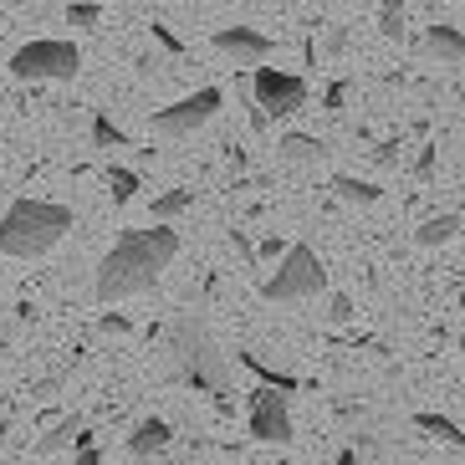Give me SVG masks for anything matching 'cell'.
Returning a JSON list of instances; mask_svg holds the SVG:
<instances>
[{"label":"cell","instance_id":"14","mask_svg":"<svg viewBox=\"0 0 465 465\" xmlns=\"http://www.w3.org/2000/svg\"><path fill=\"white\" fill-rule=\"evenodd\" d=\"M455 235H460V215H455V210H445V215L424 220L420 231H414V241H420V246H450Z\"/></svg>","mask_w":465,"mask_h":465},{"label":"cell","instance_id":"2","mask_svg":"<svg viewBox=\"0 0 465 465\" xmlns=\"http://www.w3.org/2000/svg\"><path fill=\"white\" fill-rule=\"evenodd\" d=\"M67 205H52V200H15L5 215H0V256H15V261H36L72 231Z\"/></svg>","mask_w":465,"mask_h":465},{"label":"cell","instance_id":"31","mask_svg":"<svg viewBox=\"0 0 465 465\" xmlns=\"http://www.w3.org/2000/svg\"><path fill=\"white\" fill-rule=\"evenodd\" d=\"M312 5H342V0H312Z\"/></svg>","mask_w":465,"mask_h":465},{"label":"cell","instance_id":"27","mask_svg":"<svg viewBox=\"0 0 465 465\" xmlns=\"http://www.w3.org/2000/svg\"><path fill=\"white\" fill-rule=\"evenodd\" d=\"M153 36H159V46H164V52H184V46H179V36H174V31H169V26H153Z\"/></svg>","mask_w":465,"mask_h":465},{"label":"cell","instance_id":"29","mask_svg":"<svg viewBox=\"0 0 465 465\" xmlns=\"http://www.w3.org/2000/svg\"><path fill=\"white\" fill-rule=\"evenodd\" d=\"M72 465H103V455H97L93 445H83V450H77V460H72Z\"/></svg>","mask_w":465,"mask_h":465},{"label":"cell","instance_id":"13","mask_svg":"<svg viewBox=\"0 0 465 465\" xmlns=\"http://www.w3.org/2000/svg\"><path fill=\"white\" fill-rule=\"evenodd\" d=\"M332 194H338L342 205H379L383 190L373 179H358V174H332Z\"/></svg>","mask_w":465,"mask_h":465},{"label":"cell","instance_id":"12","mask_svg":"<svg viewBox=\"0 0 465 465\" xmlns=\"http://www.w3.org/2000/svg\"><path fill=\"white\" fill-rule=\"evenodd\" d=\"M169 440H174V435H169V424H164V420H138V430L128 435V450H134L138 460H149V455L164 450Z\"/></svg>","mask_w":465,"mask_h":465},{"label":"cell","instance_id":"24","mask_svg":"<svg viewBox=\"0 0 465 465\" xmlns=\"http://www.w3.org/2000/svg\"><path fill=\"white\" fill-rule=\"evenodd\" d=\"M287 241H282V235H266V241H261V246H256V261H282V256H287Z\"/></svg>","mask_w":465,"mask_h":465},{"label":"cell","instance_id":"21","mask_svg":"<svg viewBox=\"0 0 465 465\" xmlns=\"http://www.w3.org/2000/svg\"><path fill=\"white\" fill-rule=\"evenodd\" d=\"M379 36H389V42L404 36V5H399V0H383L379 5Z\"/></svg>","mask_w":465,"mask_h":465},{"label":"cell","instance_id":"7","mask_svg":"<svg viewBox=\"0 0 465 465\" xmlns=\"http://www.w3.org/2000/svg\"><path fill=\"white\" fill-rule=\"evenodd\" d=\"M220 103H225V93H220V87H200V93L179 97V103H169V108L153 113V134H164V138H190L194 128H205L210 118H215Z\"/></svg>","mask_w":465,"mask_h":465},{"label":"cell","instance_id":"10","mask_svg":"<svg viewBox=\"0 0 465 465\" xmlns=\"http://www.w3.org/2000/svg\"><path fill=\"white\" fill-rule=\"evenodd\" d=\"M420 52L430 56V62H440V67H460L465 62V31L455 26H430L420 36Z\"/></svg>","mask_w":465,"mask_h":465},{"label":"cell","instance_id":"11","mask_svg":"<svg viewBox=\"0 0 465 465\" xmlns=\"http://www.w3.org/2000/svg\"><path fill=\"white\" fill-rule=\"evenodd\" d=\"M276 159L307 169V164H317V159H328V143H322L317 134H297V128H292V134L276 138Z\"/></svg>","mask_w":465,"mask_h":465},{"label":"cell","instance_id":"26","mask_svg":"<svg viewBox=\"0 0 465 465\" xmlns=\"http://www.w3.org/2000/svg\"><path fill=\"white\" fill-rule=\"evenodd\" d=\"M348 317H353V302H348V297H332V302H328V322H348Z\"/></svg>","mask_w":465,"mask_h":465},{"label":"cell","instance_id":"30","mask_svg":"<svg viewBox=\"0 0 465 465\" xmlns=\"http://www.w3.org/2000/svg\"><path fill=\"white\" fill-rule=\"evenodd\" d=\"M332 465H363V460H358L353 450H338V460H332Z\"/></svg>","mask_w":465,"mask_h":465},{"label":"cell","instance_id":"16","mask_svg":"<svg viewBox=\"0 0 465 465\" xmlns=\"http://www.w3.org/2000/svg\"><path fill=\"white\" fill-rule=\"evenodd\" d=\"M235 358H241V363H246V369L256 373L261 383H272V389H287V394L297 389V373H287V369H272V363H261L256 353H235Z\"/></svg>","mask_w":465,"mask_h":465},{"label":"cell","instance_id":"5","mask_svg":"<svg viewBox=\"0 0 465 465\" xmlns=\"http://www.w3.org/2000/svg\"><path fill=\"white\" fill-rule=\"evenodd\" d=\"M83 72V52L72 42H26L11 56V77L15 83H72Z\"/></svg>","mask_w":465,"mask_h":465},{"label":"cell","instance_id":"9","mask_svg":"<svg viewBox=\"0 0 465 465\" xmlns=\"http://www.w3.org/2000/svg\"><path fill=\"white\" fill-rule=\"evenodd\" d=\"M215 52L225 56V62H235V67H261V62H272L276 42L256 26H220L215 31Z\"/></svg>","mask_w":465,"mask_h":465},{"label":"cell","instance_id":"6","mask_svg":"<svg viewBox=\"0 0 465 465\" xmlns=\"http://www.w3.org/2000/svg\"><path fill=\"white\" fill-rule=\"evenodd\" d=\"M251 97H256V108L266 113V118H292V113L307 108V77L261 62V67L251 72Z\"/></svg>","mask_w":465,"mask_h":465},{"label":"cell","instance_id":"23","mask_svg":"<svg viewBox=\"0 0 465 465\" xmlns=\"http://www.w3.org/2000/svg\"><path fill=\"white\" fill-rule=\"evenodd\" d=\"M348 97H353V83H348V77H338V83H328V93H322V108L342 113V108H348Z\"/></svg>","mask_w":465,"mask_h":465},{"label":"cell","instance_id":"22","mask_svg":"<svg viewBox=\"0 0 465 465\" xmlns=\"http://www.w3.org/2000/svg\"><path fill=\"white\" fill-rule=\"evenodd\" d=\"M97 21H103V5H93V0L67 5V26H97Z\"/></svg>","mask_w":465,"mask_h":465},{"label":"cell","instance_id":"3","mask_svg":"<svg viewBox=\"0 0 465 465\" xmlns=\"http://www.w3.org/2000/svg\"><path fill=\"white\" fill-rule=\"evenodd\" d=\"M169 353H174L184 383L215 394L220 404L231 399V358L220 353V342L210 338V328L200 317H174V328H169Z\"/></svg>","mask_w":465,"mask_h":465},{"label":"cell","instance_id":"18","mask_svg":"<svg viewBox=\"0 0 465 465\" xmlns=\"http://www.w3.org/2000/svg\"><path fill=\"white\" fill-rule=\"evenodd\" d=\"M414 424H420V430H430V435H440L445 445H465L460 424H455V420H445V414H414Z\"/></svg>","mask_w":465,"mask_h":465},{"label":"cell","instance_id":"4","mask_svg":"<svg viewBox=\"0 0 465 465\" xmlns=\"http://www.w3.org/2000/svg\"><path fill=\"white\" fill-rule=\"evenodd\" d=\"M322 292H328V266L312 246H292L276 261V272L261 282L266 302H307V297H322Z\"/></svg>","mask_w":465,"mask_h":465},{"label":"cell","instance_id":"28","mask_svg":"<svg viewBox=\"0 0 465 465\" xmlns=\"http://www.w3.org/2000/svg\"><path fill=\"white\" fill-rule=\"evenodd\" d=\"M414 174H420V179L435 174V149H420V164H414Z\"/></svg>","mask_w":465,"mask_h":465},{"label":"cell","instance_id":"15","mask_svg":"<svg viewBox=\"0 0 465 465\" xmlns=\"http://www.w3.org/2000/svg\"><path fill=\"white\" fill-rule=\"evenodd\" d=\"M72 440H77V445H87V435H83V414H67L62 424H52V435H42V445H36V450H42V455H56V450H67Z\"/></svg>","mask_w":465,"mask_h":465},{"label":"cell","instance_id":"32","mask_svg":"<svg viewBox=\"0 0 465 465\" xmlns=\"http://www.w3.org/2000/svg\"><path fill=\"white\" fill-rule=\"evenodd\" d=\"M5 430H11V424H5V420H0V435H5Z\"/></svg>","mask_w":465,"mask_h":465},{"label":"cell","instance_id":"25","mask_svg":"<svg viewBox=\"0 0 465 465\" xmlns=\"http://www.w3.org/2000/svg\"><path fill=\"white\" fill-rule=\"evenodd\" d=\"M97 328H103V332H118V338H124V332H134V322H128L124 312H103V317H97Z\"/></svg>","mask_w":465,"mask_h":465},{"label":"cell","instance_id":"1","mask_svg":"<svg viewBox=\"0 0 465 465\" xmlns=\"http://www.w3.org/2000/svg\"><path fill=\"white\" fill-rule=\"evenodd\" d=\"M179 256V235L169 231L164 220H153L149 231H124L113 241V251L103 256L97 266V302H124V297H138V292H149L159 276L169 272V261Z\"/></svg>","mask_w":465,"mask_h":465},{"label":"cell","instance_id":"19","mask_svg":"<svg viewBox=\"0 0 465 465\" xmlns=\"http://www.w3.org/2000/svg\"><path fill=\"white\" fill-rule=\"evenodd\" d=\"M108 190H113L118 205H128V200L138 194V174H134V169H124V164H108Z\"/></svg>","mask_w":465,"mask_h":465},{"label":"cell","instance_id":"8","mask_svg":"<svg viewBox=\"0 0 465 465\" xmlns=\"http://www.w3.org/2000/svg\"><path fill=\"white\" fill-rule=\"evenodd\" d=\"M292 399L287 389H272V383H261L256 394H251V440L261 445H292Z\"/></svg>","mask_w":465,"mask_h":465},{"label":"cell","instance_id":"17","mask_svg":"<svg viewBox=\"0 0 465 465\" xmlns=\"http://www.w3.org/2000/svg\"><path fill=\"white\" fill-rule=\"evenodd\" d=\"M194 205V190H164L159 200H153V220H174V215H184V210Z\"/></svg>","mask_w":465,"mask_h":465},{"label":"cell","instance_id":"20","mask_svg":"<svg viewBox=\"0 0 465 465\" xmlns=\"http://www.w3.org/2000/svg\"><path fill=\"white\" fill-rule=\"evenodd\" d=\"M93 143L97 149H124L128 138H124V128L113 124L108 113H93Z\"/></svg>","mask_w":465,"mask_h":465}]
</instances>
